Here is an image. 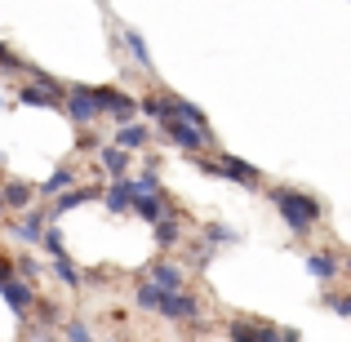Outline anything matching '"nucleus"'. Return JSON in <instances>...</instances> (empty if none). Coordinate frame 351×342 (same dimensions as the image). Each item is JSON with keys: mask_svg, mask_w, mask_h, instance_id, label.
I'll return each instance as SVG.
<instances>
[{"mask_svg": "<svg viewBox=\"0 0 351 342\" xmlns=\"http://www.w3.org/2000/svg\"><path fill=\"white\" fill-rule=\"evenodd\" d=\"M267 200L276 205V214H280V223L289 227V236H307V231L325 218L320 200L307 196V191H298V187H271V191H267Z\"/></svg>", "mask_w": 351, "mask_h": 342, "instance_id": "1", "label": "nucleus"}, {"mask_svg": "<svg viewBox=\"0 0 351 342\" xmlns=\"http://www.w3.org/2000/svg\"><path fill=\"white\" fill-rule=\"evenodd\" d=\"M191 160H196V169L205 173V178H223V182H236V187H249V191L263 187V169L249 164V160H240L232 151H223L218 160H205V156H191Z\"/></svg>", "mask_w": 351, "mask_h": 342, "instance_id": "2", "label": "nucleus"}, {"mask_svg": "<svg viewBox=\"0 0 351 342\" xmlns=\"http://www.w3.org/2000/svg\"><path fill=\"white\" fill-rule=\"evenodd\" d=\"M165 138H169L173 147H178L182 156H200V151H209V129H200V125H191V120H182V116H169L165 125H156Z\"/></svg>", "mask_w": 351, "mask_h": 342, "instance_id": "3", "label": "nucleus"}, {"mask_svg": "<svg viewBox=\"0 0 351 342\" xmlns=\"http://www.w3.org/2000/svg\"><path fill=\"white\" fill-rule=\"evenodd\" d=\"M156 316H165L169 325H200V302L191 298V289H165Z\"/></svg>", "mask_w": 351, "mask_h": 342, "instance_id": "4", "label": "nucleus"}, {"mask_svg": "<svg viewBox=\"0 0 351 342\" xmlns=\"http://www.w3.org/2000/svg\"><path fill=\"white\" fill-rule=\"evenodd\" d=\"M62 112H67V120H76V129L98 125V120H103V107H98V98H94V85H67Z\"/></svg>", "mask_w": 351, "mask_h": 342, "instance_id": "5", "label": "nucleus"}, {"mask_svg": "<svg viewBox=\"0 0 351 342\" xmlns=\"http://www.w3.org/2000/svg\"><path fill=\"white\" fill-rule=\"evenodd\" d=\"M227 338H232V342H280V325H271V320L236 316L232 325H227Z\"/></svg>", "mask_w": 351, "mask_h": 342, "instance_id": "6", "label": "nucleus"}, {"mask_svg": "<svg viewBox=\"0 0 351 342\" xmlns=\"http://www.w3.org/2000/svg\"><path fill=\"white\" fill-rule=\"evenodd\" d=\"M49 218H53V209H27L23 223L5 218V231H9V236H18V240H27V245H40L45 231H49Z\"/></svg>", "mask_w": 351, "mask_h": 342, "instance_id": "7", "label": "nucleus"}, {"mask_svg": "<svg viewBox=\"0 0 351 342\" xmlns=\"http://www.w3.org/2000/svg\"><path fill=\"white\" fill-rule=\"evenodd\" d=\"M36 293L40 289H36L32 280H23V276H14V280L0 284V298H5V307L14 311V316H27V311L36 307Z\"/></svg>", "mask_w": 351, "mask_h": 342, "instance_id": "8", "label": "nucleus"}, {"mask_svg": "<svg viewBox=\"0 0 351 342\" xmlns=\"http://www.w3.org/2000/svg\"><path fill=\"white\" fill-rule=\"evenodd\" d=\"M138 112H143L147 125H165L173 116V103H169V89H156V94H143L138 98Z\"/></svg>", "mask_w": 351, "mask_h": 342, "instance_id": "9", "label": "nucleus"}, {"mask_svg": "<svg viewBox=\"0 0 351 342\" xmlns=\"http://www.w3.org/2000/svg\"><path fill=\"white\" fill-rule=\"evenodd\" d=\"M147 280H156L160 289H187V267L182 262H147Z\"/></svg>", "mask_w": 351, "mask_h": 342, "instance_id": "10", "label": "nucleus"}, {"mask_svg": "<svg viewBox=\"0 0 351 342\" xmlns=\"http://www.w3.org/2000/svg\"><path fill=\"white\" fill-rule=\"evenodd\" d=\"M103 205H107V214H134V187H129V173H125V178H112V182H107Z\"/></svg>", "mask_w": 351, "mask_h": 342, "instance_id": "11", "label": "nucleus"}, {"mask_svg": "<svg viewBox=\"0 0 351 342\" xmlns=\"http://www.w3.org/2000/svg\"><path fill=\"white\" fill-rule=\"evenodd\" d=\"M98 164H103L112 178H125L129 173V147H120L116 138H107V143L98 147Z\"/></svg>", "mask_w": 351, "mask_h": 342, "instance_id": "12", "label": "nucleus"}, {"mask_svg": "<svg viewBox=\"0 0 351 342\" xmlns=\"http://www.w3.org/2000/svg\"><path fill=\"white\" fill-rule=\"evenodd\" d=\"M120 45H125V49H129V58H134L138 67L147 71V76H156V62H152V49H147L143 32H134V27H125V32H120Z\"/></svg>", "mask_w": 351, "mask_h": 342, "instance_id": "13", "label": "nucleus"}, {"mask_svg": "<svg viewBox=\"0 0 351 342\" xmlns=\"http://www.w3.org/2000/svg\"><path fill=\"white\" fill-rule=\"evenodd\" d=\"M36 196H40L36 182H5V209H14V214H27L36 205Z\"/></svg>", "mask_w": 351, "mask_h": 342, "instance_id": "14", "label": "nucleus"}, {"mask_svg": "<svg viewBox=\"0 0 351 342\" xmlns=\"http://www.w3.org/2000/svg\"><path fill=\"white\" fill-rule=\"evenodd\" d=\"M343 271V262H338V254H329V249H316V254H307V276L311 280H334V276Z\"/></svg>", "mask_w": 351, "mask_h": 342, "instance_id": "15", "label": "nucleus"}, {"mask_svg": "<svg viewBox=\"0 0 351 342\" xmlns=\"http://www.w3.org/2000/svg\"><path fill=\"white\" fill-rule=\"evenodd\" d=\"M112 138L120 147H129V151H143V147H152V125H138V120L134 125H116Z\"/></svg>", "mask_w": 351, "mask_h": 342, "instance_id": "16", "label": "nucleus"}, {"mask_svg": "<svg viewBox=\"0 0 351 342\" xmlns=\"http://www.w3.org/2000/svg\"><path fill=\"white\" fill-rule=\"evenodd\" d=\"M134 214L143 218V223H160V218L169 214V196H165V191H156V196H134Z\"/></svg>", "mask_w": 351, "mask_h": 342, "instance_id": "17", "label": "nucleus"}, {"mask_svg": "<svg viewBox=\"0 0 351 342\" xmlns=\"http://www.w3.org/2000/svg\"><path fill=\"white\" fill-rule=\"evenodd\" d=\"M152 236H156V245H160V249H173L182 240V214H173V209H169L160 223H152Z\"/></svg>", "mask_w": 351, "mask_h": 342, "instance_id": "18", "label": "nucleus"}, {"mask_svg": "<svg viewBox=\"0 0 351 342\" xmlns=\"http://www.w3.org/2000/svg\"><path fill=\"white\" fill-rule=\"evenodd\" d=\"M71 182H76V173H71L67 164H58V169H53L49 178L40 182V196H45V200H58L62 191H71Z\"/></svg>", "mask_w": 351, "mask_h": 342, "instance_id": "19", "label": "nucleus"}, {"mask_svg": "<svg viewBox=\"0 0 351 342\" xmlns=\"http://www.w3.org/2000/svg\"><path fill=\"white\" fill-rule=\"evenodd\" d=\"M169 103H173V116H182V120H191V125L209 129V116H205V107H196L191 98H178V94H169Z\"/></svg>", "mask_w": 351, "mask_h": 342, "instance_id": "20", "label": "nucleus"}, {"mask_svg": "<svg viewBox=\"0 0 351 342\" xmlns=\"http://www.w3.org/2000/svg\"><path fill=\"white\" fill-rule=\"evenodd\" d=\"M53 276H58L67 289H80V284H85V271H80L71 258H53Z\"/></svg>", "mask_w": 351, "mask_h": 342, "instance_id": "21", "label": "nucleus"}, {"mask_svg": "<svg viewBox=\"0 0 351 342\" xmlns=\"http://www.w3.org/2000/svg\"><path fill=\"white\" fill-rule=\"evenodd\" d=\"M214 254H218V245H209V240H200V245H191L187 254H182V262H187V267H196V271H205V267L214 262Z\"/></svg>", "mask_w": 351, "mask_h": 342, "instance_id": "22", "label": "nucleus"}, {"mask_svg": "<svg viewBox=\"0 0 351 342\" xmlns=\"http://www.w3.org/2000/svg\"><path fill=\"white\" fill-rule=\"evenodd\" d=\"M5 71H23V76H32V62H27L23 58V53H14V49H9V45L5 40H0V76H5Z\"/></svg>", "mask_w": 351, "mask_h": 342, "instance_id": "23", "label": "nucleus"}, {"mask_svg": "<svg viewBox=\"0 0 351 342\" xmlns=\"http://www.w3.org/2000/svg\"><path fill=\"white\" fill-rule=\"evenodd\" d=\"M320 307H325V311H334V316H343V320H351V293L325 289V293H320Z\"/></svg>", "mask_w": 351, "mask_h": 342, "instance_id": "24", "label": "nucleus"}, {"mask_svg": "<svg viewBox=\"0 0 351 342\" xmlns=\"http://www.w3.org/2000/svg\"><path fill=\"white\" fill-rule=\"evenodd\" d=\"M205 240H209V245H236L240 231L227 227V223H205Z\"/></svg>", "mask_w": 351, "mask_h": 342, "instance_id": "25", "label": "nucleus"}, {"mask_svg": "<svg viewBox=\"0 0 351 342\" xmlns=\"http://www.w3.org/2000/svg\"><path fill=\"white\" fill-rule=\"evenodd\" d=\"M129 187H134V196H156V191H165L160 178H156V169H143L138 178H129Z\"/></svg>", "mask_w": 351, "mask_h": 342, "instance_id": "26", "label": "nucleus"}, {"mask_svg": "<svg viewBox=\"0 0 351 342\" xmlns=\"http://www.w3.org/2000/svg\"><path fill=\"white\" fill-rule=\"evenodd\" d=\"M62 338H67V342H94V334H89L85 320H67V325H62Z\"/></svg>", "mask_w": 351, "mask_h": 342, "instance_id": "27", "label": "nucleus"}, {"mask_svg": "<svg viewBox=\"0 0 351 342\" xmlns=\"http://www.w3.org/2000/svg\"><path fill=\"white\" fill-rule=\"evenodd\" d=\"M40 245L49 249L53 258H67V240H62V231H58V227H49V231H45V240H40Z\"/></svg>", "mask_w": 351, "mask_h": 342, "instance_id": "28", "label": "nucleus"}, {"mask_svg": "<svg viewBox=\"0 0 351 342\" xmlns=\"http://www.w3.org/2000/svg\"><path fill=\"white\" fill-rule=\"evenodd\" d=\"M14 267H18V276H23V280H40V262H36V258H14Z\"/></svg>", "mask_w": 351, "mask_h": 342, "instance_id": "29", "label": "nucleus"}, {"mask_svg": "<svg viewBox=\"0 0 351 342\" xmlns=\"http://www.w3.org/2000/svg\"><path fill=\"white\" fill-rule=\"evenodd\" d=\"M32 311L45 320V325H53V320H58V307H53L49 298H40V293H36V307H32Z\"/></svg>", "mask_w": 351, "mask_h": 342, "instance_id": "30", "label": "nucleus"}, {"mask_svg": "<svg viewBox=\"0 0 351 342\" xmlns=\"http://www.w3.org/2000/svg\"><path fill=\"white\" fill-rule=\"evenodd\" d=\"M14 276H18L14 258H5V254H0V284H5V280H14Z\"/></svg>", "mask_w": 351, "mask_h": 342, "instance_id": "31", "label": "nucleus"}, {"mask_svg": "<svg viewBox=\"0 0 351 342\" xmlns=\"http://www.w3.org/2000/svg\"><path fill=\"white\" fill-rule=\"evenodd\" d=\"M280 342H302V334L298 329H280Z\"/></svg>", "mask_w": 351, "mask_h": 342, "instance_id": "32", "label": "nucleus"}, {"mask_svg": "<svg viewBox=\"0 0 351 342\" xmlns=\"http://www.w3.org/2000/svg\"><path fill=\"white\" fill-rule=\"evenodd\" d=\"M0 214H5V182H0Z\"/></svg>", "mask_w": 351, "mask_h": 342, "instance_id": "33", "label": "nucleus"}, {"mask_svg": "<svg viewBox=\"0 0 351 342\" xmlns=\"http://www.w3.org/2000/svg\"><path fill=\"white\" fill-rule=\"evenodd\" d=\"M343 271H347V276H351V254H347V258H343Z\"/></svg>", "mask_w": 351, "mask_h": 342, "instance_id": "34", "label": "nucleus"}, {"mask_svg": "<svg viewBox=\"0 0 351 342\" xmlns=\"http://www.w3.org/2000/svg\"><path fill=\"white\" fill-rule=\"evenodd\" d=\"M0 107H5V89H0Z\"/></svg>", "mask_w": 351, "mask_h": 342, "instance_id": "35", "label": "nucleus"}, {"mask_svg": "<svg viewBox=\"0 0 351 342\" xmlns=\"http://www.w3.org/2000/svg\"><path fill=\"white\" fill-rule=\"evenodd\" d=\"M107 342H125V338H107Z\"/></svg>", "mask_w": 351, "mask_h": 342, "instance_id": "36", "label": "nucleus"}]
</instances>
